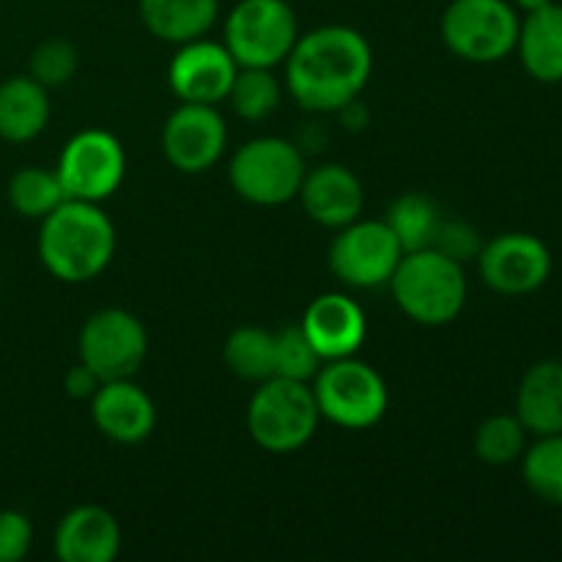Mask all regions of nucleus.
Instances as JSON below:
<instances>
[{
	"label": "nucleus",
	"mask_w": 562,
	"mask_h": 562,
	"mask_svg": "<svg viewBox=\"0 0 562 562\" xmlns=\"http://www.w3.org/2000/svg\"><path fill=\"white\" fill-rule=\"evenodd\" d=\"M373 71V49L349 25H324L296 38L285 58L291 99L311 113H340L357 102Z\"/></svg>",
	"instance_id": "f257e3e1"
},
{
	"label": "nucleus",
	"mask_w": 562,
	"mask_h": 562,
	"mask_svg": "<svg viewBox=\"0 0 562 562\" xmlns=\"http://www.w3.org/2000/svg\"><path fill=\"white\" fill-rule=\"evenodd\" d=\"M115 228L99 203L66 198L42 220L38 261L60 283H88L110 267Z\"/></svg>",
	"instance_id": "f03ea898"
},
{
	"label": "nucleus",
	"mask_w": 562,
	"mask_h": 562,
	"mask_svg": "<svg viewBox=\"0 0 562 562\" xmlns=\"http://www.w3.org/2000/svg\"><path fill=\"white\" fill-rule=\"evenodd\" d=\"M387 285L401 313L423 327H445L456 322L470 291L464 263L453 261L437 247L404 252Z\"/></svg>",
	"instance_id": "7ed1b4c3"
},
{
	"label": "nucleus",
	"mask_w": 562,
	"mask_h": 562,
	"mask_svg": "<svg viewBox=\"0 0 562 562\" xmlns=\"http://www.w3.org/2000/svg\"><path fill=\"white\" fill-rule=\"evenodd\" d=\"M318 406L307 382L272 376L258 384L247 404V431L252 442L274 456L296 453L316 434Z\"/></svg>",
	"instance_id": "20e7f679"
},
{
	"label": "nucleus",
	"mask_w": 562,
	"mask_h": 562,
	"mask_svg": "<svg viewBox=\"0 0 562 562\" xmlns=\"http://www.w3.org/2000/svg\"><path fill=\"white\" fill-rule=\"evenodd\" d=\"M311 390L318 415L346 431L373 428L390 409V390L382 373L357 357L324 362Z\"/></svg>",
	"instance_id": "39448f33"
},
{
	"label": "nucleus",
	"mask_w": 562,
	"mask_h": 562,
	"mask_svg": "<svg viewBox=\"0 0 562 562\" xmlns=\"http://www.w3.org/2000/svg\"><path fill=\"white\" fill-rule=\"evenodd\" d=\"M519 25L510 0H450L442 14V42L467 64H499L516 53Z\"/></svg>",
	"instance_id": "423d86ee"
},
{
	"label": "nucleus",
	"mask_w": 562,
	"mask_h": 562,
	"mask_svg": "<svg viewBox=\"0 0 562 562\" xmlns=\"http://www.w3.org/2000/svg\"><path fill=\"white\" fill-rule=\"evenodd\" d=\"M223 36L239 66L274 69L300 38V22L285 0H239L225 16Z\"/></svg>",
	"instance_id": "0eeeda50"
},
{
	"label": "nucleus",
	"mask_w": 562,
	"mask_h": 562,
	"mask_svg": "<svg viewBox=\"0 0 562 562\" xmlns=\"http://www.w3.org/2000/svg\"><path fill=\"white\" fill-rule=\"evenodd\" d=\"M305 173L302 151L283 137H252L228 165L234 192L256 206H283L294 201Z\"/></svg>",
	"instance_id": "6e6552de"
},
{
	"label": "nucleus",
	"mask_w": 562,
	"mask_h": 562,
	"mask_svg": "<svg viewBox=\"0 0 562 562\" xmlns=\"http://www.w3.org/2000/svg\"><path fill=\"white\" fill-rule=\"evenodd\" d=\"M404 258L398 239L384 220L344 225L329 245V272L349 289H382Z\"/></svg>",
	"instance_id": "1a4fd4ad"
},
{
	"label": "nucleus",
	"mask_w": 562,
	"mask_h": 562,
	"mask_svg": "<svg viewBox=\"0 0 562 562\" xmlns=\"http://www.w3.org/2000/svg\"><path fill=\"white\" fill-rule=\"evenodd\" d=\"M55 173L64 184L66 198L102 203L124 181L126 151L110 132L82 130L64 146Z\"/></svg>",
	"instance_id": "9d476101"
},
{
	"label": "nucleus",
	"mask_w": 562,
	"mask_h": 562,
	"mask_svg": "<svg viewBox=\"0 0 562 562\" xmlns=\"http://www.w3.org/2000/svg\"><path fill=\"white\" fill-rule=\"evenodd\" d=\"M148 355V333L124 307L97 311L80 329V360L102 382L132 379Z\"/></svg>",
	"instance_id": "9b49d317"
},
{
	"label": "nucleus",
	"mask_w": 562,
	"mask_h": 562,
	"mask_svg": "<svg viewBox=\"0 0 562 562\" xmlns=\"http://www.w3.org/2000/svg\"><path fill=\"white\" fill-rule=\"evenodd\" d=\"M477 269L494 294L527 296L543 289L552 278V252L538 236L508 231L483 241Z\"/></svg>",
	"instance_id": "f8f14e48"
},
{
	"label": "nucleus",
	"mask_w": 562,
	"mask_h": 562,
	"mask_svg": "<svg viewBox=\"0 0 562 562\" xmlns=\"http://www.w3.org/2000/svg\"><path fill=\"white\" fill-rule=\"evenodd\" d=\"M228 146V126L214 104L181 102L162 126V154L181 173H206Z\"/></svg>",
	"instance_id": "ddd939ff"
},
{
	"label": "nucleus",
	"mask_w": 562,
	"mask_h": 562,
	"mask_svg": "<svg viewBox=\"0 0 562 562\" xmlns=\"http://www.w3.org/2000/svg\"><path fill=\"white\" fill-rule=\"evenodd\" d=\"M239 64L228 53L225 44L192 38L179 44V53L170 58L168 86L181 102L192 104H217L228 99Z\"/></svg>",
	"instance_id": "4468645a"
},
{
	"label": "nucleus",
	"mask_w": 562,
	"mask_h": 562,
	"mask_svg": "<svg viewBox=\"0 0 562 562\" xmlns=\"http://www.w3.org/2000/svg\"><path fill=\"white\" fill-rule=\"evenodd\" d=\"M300 324L324 362L340 360V357H355L362 349L368 335V322L362 307L351 296L340 294V291L316 296L307 305Z\"/></svg>",
	"instance_id": "2eb2a0df"
},
{
	"label": "nucleus",
	"mask_w": 562,
	"mask_h": 562,
	"mask_svg": "<svg viewBox=\"0 0 562 562\" xmlns=\"http://www.w3.org/2000/svg\"><path fill=\"white\" fill-rule=\"evenodd\" d=\"M296 198L302 201V209H305L313 223L333 231L355 223L362 214V206H366L362 181L357 179L355 170L338 162H327L307 170Z\"/></svg>",
	"instance_id": "dca6fc26"
},
{
	"label": "nucleus",
	"mask_w": 562,
	"mask_h": 562,
	"mask_svg": "<svg viewBox=\"0 0 562 562\" xmlns=\"http://www.w3.org/2000/svg\"><path fill=\"white\" fill-rule=\"evenodd\" d=\"M91 417L99 434L119 445H137L151 437L157 406L132 379L104 382L91 398Z\"/></svg>",
	"instance_id": "f3484780"
},
{
	"label": "nucleus",
	"mask_w": 562,
	"mask_h": 562,
	"mask_svg": "<svg viewBox=\"0 0 562 562\" xmlns=\"http://www.w3.org/2000/svg\"><path fill=\"white\" fill-rule=\"evenodd\" d=\"M60 562H113L121 552V525L102 505H77L55 527Z\"/></svg>",
	"instance_id": "a211bd4d"
},
{
	"label": "nucleus",
	"mask_w": 562,
	"mask_h": 562,
	"mask_svg": "<svg viewBox=\"0 0 562 562\" xmlns=\"http://www.w3.org/2000/svg\"><path fill=\"white\" fill-rule=\"evenodd\" d=\"M516 53L532 80L543 86L562 82V3L525 14L516 38Z\"/></svg>",
	"instance_id": "6ab92c4d"
},
{
	"label": "nucleus",
	"mask_w": 562,
	"mask_h": 562,
	"mask_svg": "<svg viewBox=\"0 0 562 562\" xmlns=\"http://www.w3.org/2000/svg\"><path fill=\"white\" fill-rule=\"evenodd\" d=\"M516 417L532 437L562 434V360L527 368L516 390Z\"/></svg>",
	"instance_id": "aec40b11"
},
{
	"label": "nucleus",
	"mask_w": 562,
	"mask_h": 562,
	"mask_svg": "<svg viewBox=\"0 0 562 562\" xmlns=\"http://www.w3.org/2000/svg\"><path fill=\"white\" fill-rule=\"evenodd\" d=\"M49 121V93L31 75L0 82V140L27 143L44 132Z\"/></svg>",
	"instance_id": "412c9836"
},
{
	"label": "nucleus",
	"mask_w": 562,
	"mask_h": 562,
	"mask_svg": "<svg viewBox=\"0 0 562 562\" xmlns=\"http://www.w3.org/2000/svg\"><path fill=\"white\" fill-rule=\"evenodd\" d=\"M137 11L143 25L159 42L187 44L212 31L220 14V0H140Z\"/></svg>",
	"instance_id": "4be33fe9"
},
{
	"label": "nucleus",
	"mask_w": 562,
	"mask_h": 562,
	"mask_svg": "<svg viewBox=\"0 0 562 562\" xmlns=\"http://www.w3.org/2000/svg\"><path fill=\"white\" fill-rule=\"evenodd\" d=\"M382 220L395 234L401 250L415 252L434 245L442 214H439L437 203L428 195H423V192H404V195H398L390 203L387 214Z\"/></svg>",
	"instance_id": "5701e85b"
},
{
	"label": "nucleus",
	"mask_w": 562,
	"mask_h": 562,
	"mask_svg": "<svg viewBox=\"0 0 562 562\" xmlns=\"http://www.w3.org/2000/svg\"><path fill=\"white\" fill-rule=\"evenodd\" d=\"M521 481L532 497L562 508V434L536 437L521 453Z\"/></svg>",
	"instance_id": "b1692460"
},
{
	"label": "nucleus",
	"mask_w": 562,
	"mask_h": 562,
	"mask_svg": "<svg viewBox=\"0 0 562 562\" xmlns=\"http://www.w3.org/2000/svg\"><path fill=\"white\" fill-rule=\"evenodd\" d=\"M223 360L234 376L245 382H267L274 376V333L263 327H239L228 335Z\"/></svg>",
	"instance_id": "393cba45"
},
{
	"label": "nucleus",
	"mask_w": 562,
	"mask_h": 562,
	"mask_svg": "<svg viewBox=\"0 0 562 562\" xmlns=\"http://www.w3.org/2000/svg\"><path fill=\"white\" fill-rule=\"evenodd\" d=\"M5 195H9L11 209L20 217L27 220H44L66 201V192L58 173L47 168H38V165H25V168L16 170L9 179Z\"/></svg>",
	"instance_id": "a878e982"
},
{
	"label": "nucleus",
	"mask_w": 562,
	"mask_h": 562,
	"mask_svg": "<svg viewBox=\"0 0 562 562\" xmlns=\"http://www.w3.org/2000/svg\"><path fill=\"white\" fill-rule=\"evenodd\" d=\"M234 113L245 121H267L280 108V82L272 69L239 66L228 91Z\"/></svg>",
	"instance_id": "bb28decb"
},
{
	"label": "nucleus",
	"mask_w": 562,
	"mask_h": 562,
	"mask_svg": "<svg viewBox=\"0 0 562 562\" xmlns=\"http://www.w3.org/2000/svg\"><path fill=\"white\" fill-rule=\"evenodd\" d=\"M475 456L488 467H508L521 459L527 448V428L514 415H492L477 426L475 431Z\"/></svg>",
	"instance_id": "cd10ccee"
},
{
	"label": "nucleus",
	"mask_w": 562,
	"mask_h": 562,
	"mask_svg": "<svg viewBox=\"0 0 562 562\" xmlns=\"http://www.w3.org/2000/svg\"><path fill=\"white\" fill-rule=\"evenodd\" d=\"M322 366L324 360L307 340L302 324H289L274 333V376L311 384Z\"/></svg>",
	"instance_id": "c85d7f7f"
},
{
	"label": "nucleus",
	"mask_w": 562,
	"mask_h": 562,
	"mask_svg": "<svg viewBox=\"0 0 562 562\" xmlns=\"http://www.w3.org/2000/svg\"><path fill=\"white\" fill-rule=\"evenodd\" d=\"M80 69V53L66 38H47L31 53V71L27 75L44 88H60L71 82Z\"/></svg>",
	"instance_id": "c756f323"
},
{
	"label": "nucleus",
	"mask_w": 562,
	"mask_h": 562,
	"mask_svg": "<svg viewBox=\"0 0 562 562\" xmlns=\"http://www.w3.org/2000/svg\"><path fill=\"white\" fill-rule=\"evenodd\" d=\"M431 247H437L439 252H445L453 261L467 263L472 258H477L483 241L475 225H470L467 220H442Z\"/></svg>",
	"instance_id": "7c9ffc66"
},
{
	"label": "nucleus",
	"mask_w": 562,
	"mask_h": 562,
	"mask_svg": "<svg viewBox=\"0 0 562 562\" xmlns=\"http://www.w3.org/2000/svg\"><path fill=\"white\" fill-rule=\"evenodd\" d=\"M31 547V519L22 510H0V562H20Z\"/></svg>",
	"instance_id": "2f4dec72"
},
{
	"label": "nucleus",
	"mask_w": 562,
	"mask_h": 562,
	"mask_svg": "<svg viewBox=\"0 0 562 562\" xmlns=\"http://www.w3.org/2000/svg\"><path fill=\"white\" fill-rule=\"evenodd\" d=\"M102 384H104L102 379H99L97 373H93L91 368H88L82 360H80V366L69 368V371H66V376H64L66 395H69V398H75V401H91L93 395H97V390L102 387Z\"/></svg>",
	"instance_id": "473e14b6"
},
{
	"label": "nucleus",
	"mask_w": 562,
	"mask_h": 562,
	"mask_svg": "<svg viewBox=\"0 0 562 562\" xmlns=\"http://www.w3.org/2000/svg\"><path fill=\"white\" fill-rule=\"evenodd\" d=\"M510 3H514L516 11H525V14H530V11L549 5V3H552V0H510Z\"/></svg>",
	"instance_id": "72a5a7b5"
}]
</instances>
